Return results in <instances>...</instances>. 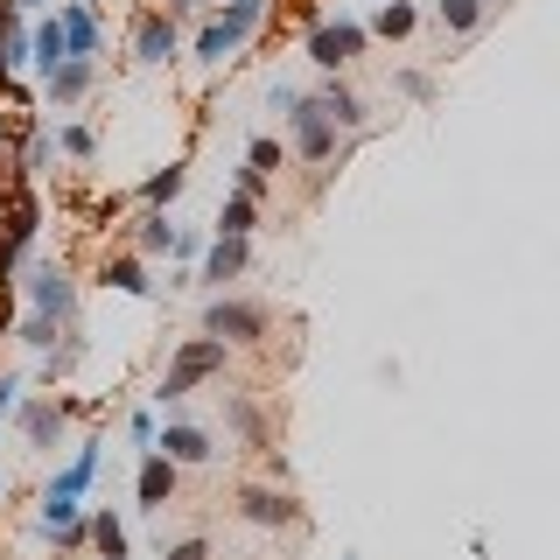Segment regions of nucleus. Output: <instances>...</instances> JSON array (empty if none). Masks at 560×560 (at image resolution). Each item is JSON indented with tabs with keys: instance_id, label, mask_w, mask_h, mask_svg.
<instances>
[{
	"instance_id": "nucleus-32",
	"label": "nucleus",
	"mask_w": 560,
	"mask_h": 560,
	"mask_svg": "<svg viewBox=\"0 0 560 560\" xmlns=\"http://www.w3.org/2000/svg\"><path fill=\"white\" fill-rule=\"evenodd\" d=\"M14 407H22V378H0V420H8Z\"/></svg>"
},
{
	"instance_id": "nucleus-35",
	"label": "nucleus",
	"mask_w": 560,
	"mask_h": 560,
	"mask_svg": "<svg viewBox=\"0 0 560 560\" xmlns=\"http://www.w3.org/2000/svg\"><path fill=\"white\" fill-rule=\"evenodd\" d=\"M189 8H197V0H168V14H189Z\"/></svg>"
},
{
	"instance_id": "nucleus-34",
	"label": "nucleus",
	"mask_w": 560,
	"mask_h": 560,
	"mask_svg": "<svg viewBox=\"0 0 560 560\" xmlns=\"http://www.w3.org/2000/svg\"><path fill=\"white\" fill-rule=\"evenodd\" d=\"M43 162H49V140H43V133H35V140H28V148H22V168H43Z\"/></svg>"
},
{
	"instance_id": "nucleus-3",
	"label": "nucleus",
	"mask_w": 560,
	"mask_h": 560,
	"mask_svg": "<svg viewBox=\"0 0 560 560\" xmlns=\"http://www.w3.org/2000/svg\"><path fill=\"white\" fill-rule=\"evenodd\" d=\"M210 372H224V343H218V337L183 343V350H175V364L162 372V407H175L183 393H197V385H203Z\"/></svg>"
},
{
	"instance_id": "nucleus-10",
	"label": "nucleus",
	"mask_w": 560,
	"mask_h": 560,
	"mask_svg": "<svg viewBox=\"0 0 560 560\" xmlns=\"http://www.w3.org/2000/svg\"><path fill=\"white\" fill-rule=\"evenodd\" d=\"M57 28H63L70 57H98V14H92V0H70V8L57 14Z\"/></svg>"
},
{
	"instance_id": "nucleus-12",
	"label": "nucleus",
	"mask_w": 560,
	"mask_h": 560,
	"mask_svg": "<svg viewBox=\"0 0 560 560\" xmlns=\"http://www.w3.org/2000/svg\"><path fill=\"white\" fill-rule=\"evenodd\" d=\"M70 413H78V399H35V407H22V434L43 448V442H57V428Z\"/></svg>"
},
{
	"instance_id": "nucleus-11",
	"label": "nucleus",
	"mask_w": 560,
	"mask_h": 560,
	"mask_svg": "<svg viewBox=\"0 0 560 560\" xmlns=\"http://www.w3.org/2000/svg\"><path fill=\"white\" fill-rule=\"evenodd\" d=\"M133 57L140 63H168L175 57V22L168 14H140L133 22Z\"/></svg>"
},
{
	"instance_id": "nucleus-16",
	"label": "nucleus",
	"mask_w": 560,
	"mask_h": 560,
	"mask_svg": "<svg viewBox=\"0 0 560 560\" xmlns=\"http://www.w3.org/2000/svg\"><path fill=\"white\" fill-rule=\"evenodd\" d=\"M133 490H140V504H168V498H175V463L148 448V463H140V483H133Z\"/></svg>"
},
{
	"instance_id": "nucleus-23",
	"label": "nucleus",
	"mask_w": 560,
	"mask_h": 560,
	"mask_svg": "<svg viewBox=\"0 0 560 560\" xmlns=\"http://www.w3.org/2000/svg\"><path fill=\"white\" fill-rule=\"evenodd\" d=\"M175 245V224L162 218V210H154V218H140V253H168Z\"/></svg>"
},
{
	"instance_id": "nucleus-7",
	"label": "nucleus",
	"mask_w": 560,
	"mask_h": 560,
	"mask_svg": "<svg viewBox=\"0 0 560 560\" xmlns=\"http://www.w3.org/2000/svg\"><path fill=\"white\" fill-rule=\"evenodd\" d=\"M308 57L323 70H343L350 57H364V28L358 22H315L308 28Z\"/></svg>"
},
{
	"instance_id": "nucleus-1",
	"label": "nucleus",
	"mask_w": 560,
	"mask_h": 560,
	"mask_svg": "<svg viewBox=\"0 0 560 560\" xmlns=\"http://www.w3.org/2000/svg\"><path fill=\"white\" fill-rule=\"evenodd\" d=\"M92 477H98V442H84V448H78V463L57 469V477L43 483V512H35V525H43L49 539H57L63 525H78V518H84V512H78V498L92 490Z\"/></svg>"
},
{
	"instance_id": "nucleus-9",
	"label": "nucleus",
	"mask_w": 560,
	"mask_h": 560,
	"mask_svg": "<svg viewBox=\"0 0 560 560\" xmlns=\"http://www.w3.org/2000/svg\"><path fill=\"white\" fill-rule=\"evenodd\" d=\"M154 455H168L175 469H197V463H210V434L189 428V420H168V428L154 434Z\"/></svg>"
},
{
	"instance_id": "nucleus-36",
	"label": "nucleus",
	"mask_w": 560,
	"mask_h": 560,
	"mask_svg": "<svg viewBox=\"0 0 560 560\" xmlns=\"http://www.w3.org/2000/svg\"><path fill=\"white\" fill-rule=\"evenodd\" d=\"M14 8H43V0H14Z\"/></svg>"
},
{
	"instance_id": "nucleus-22",
	"label": "nucleus",
	"mask_w": 560,
	"mask_h": 560,
	"mask_svg": "<svg viewBox=\"0 0 560 560\" xmlns=\"http://www.w3.org/2000/svg\"><path fill=\"white\" fill-rule=\"evenodd\" d=\"M253 218H259L253 197H232V203L218 210V238H253Z\"/></svg>"
},
{
	"instance_id": "nucleus-33",
	"label": "nucleus",
	"mask_w": 560,
	"mask_h": 560,
	"mask_svg": "<svg viewBox=\"0 0 560 560\" xmlns=\"http://www.w3.org/2000/svg\"><path fill=\"white\" fill-rule=\"evenodd\" d=\"M294 105H302V92H294V84H273V113H280V119H288V113H294Z\"/></svg>"
},
{
	"instance_id": "nucleus-6",
	"label": "nucleus",
	"mask_w": 560,
	"mask_h": 560,
	"mask_svg": "<svg viewBox=\"0 0 560 560\" xmlns=\"http://www.w3.org/2000/svg\"><path fill=\"white\" fill-rule=\"evenodd\" d=\"M288 127H294V154H302V162H329V154H337V127H329V113L315 98L294 105Z\"/></svg>"
},
{
	"instance_id": "nucleus-25",
	"label": "nucleus",
	"mask_w": 560,
	"mask_h": 560,
	"mask_svg": "<svg viewBox=\"0 0 560 560\" xmlns=\"http://www.w3.org/2000/svg\"><path fill=\"white\" fill-rule=\"evenodd\" d=\"M483 22V0H442V28H477Z\"/></svg>"
},
{
	"instance_id": "nucleus-14",
	"label": "nucleus",
	"mask_w": 560,
	"mask_h": 560,
	"mask_svg": "<svg viewBox=\"0 0 560 560\" xmlns=\"http://www.w3.org/2000/svg\"><path fill=\"white\" fill-rule=\"evenodd\" d=\"M315 105L329 113V127H343V133H364V105H358V92H350V84H337V78H329L323 92H315Z\"/></svg>"
},
{
	"instance_id": "nucleus-18",
	"label": "nucleus",
	"mask_w": 560,
	"mask_h": 560,
	"mask_svg": "<svg viewBox=\"0 0 560 560\" xmlns=\"http://www.w3.org/2000/svg\"><path fill=\"white\" fill-rule=\"evenodd\" d=\"M105 288H119V294H154V280H148V267L140 259H105Z\"/></svg>"
},
{
	"instance_id": "nucleus-39",
	"label": "nucleus",
	"mask_w": 560,
	"mask_h": 560,
	"mask_svg": "<svg viewBox=\"0 0 560 560\" xmlns=\"http://www.w3.org/2000/svg\"><path fill=\"white\" fill-rule=\"evenodd\" d=\"M483 8H490V0H483Z\"/></svg>"
},
{
	"instance_id": "nucleus-5",
	"label": "nucleus",
	"mask_w": 560,
	"mask_h": 560,
	"mask_svg": "<svg viewBox=\"0 0 560 560\" xmlns=\"http://www.w3.org/2000/svg\"><path fill=\"white\" fill-rule=\"evenodd\" d=\"M28 294H35V315L57 323V329L78 315V280H70V267H35L28 273Z\"/></svg>"
},
{
	"instance_id": "nucleus-24",
	"label": "nucleus",
	"mask_w": 560,
	"mask_h": 560,
	"mask_svg": "<svg viewBox=\"0 0 560 560\" xmlns=\"http://www.w3.org/2000/svg\"><path fill=\"white\" fill-rule=\"evenodd\" d=\"M378 35H385V43H393V35H413V8H407V0H385V8H378Z\"/></svg>"
},
{
	"instance_id": "nucleus-28",
	"label": "nucleus",
	"mask_w": 560,
	"mask_h": 560,
	"mask_svg": "<svg viewBox=\"0 0 560 560\" xmlns=\"http://www.w3.org/2000/svg\"><path fill=\"white\" fill-rule=\"evenodd\" d=\"M273 162H280V148H273V140H253V148H245V168L273 175Z\"/></svg>"
},
{
	"instance_id": "nucleus-2",
	"label": "nucleus",
	"mask_w": 560,
	"mask_h": 560,
	"mask_svg": "<svg viewBox=\"0 0 560 560\" xmlns=\"http://www.w3.org/2000/svg\"><path fill=\"white\" fill-rule=\"evenodd\" d=\"M259 22H267V0H224V14L197 35V57H203V63H224V57H232V49H238Z\"/></svg>"
},
{
	"instance_id": "nucleus-13",
	"label": "nucleus",
	"mask_w": 560,
	"mask_h": 560,
	"mask_svg": "<svg viewBox=\"0 0 560 560\" xmlns=\"http://www.w3.org/2000/svg\"><path fill=\"white\" fill-rule=\"evenodd\" d=\"M92 78H98L92 57H63L57 70H49V98H57V105H78L84 92H92Z\"/></svg>"
},
{
	"instance_id": "nucleus-21",
	"label": "nucleus",
	"mask_w": 560,
	"mask_h": 560,
	"mask_svg": "<svg viewBox=\"0 0 560 560\" xmlns=\"http://www.w3.org/2000/svg\"><path fill=\"white\" fill-rule=\"evenodd\" d=\"M224 420H232V428L245 434V442H267V428H259V407H253V399H245V393H232V399H224Z\"/></svg>"
},
{
	"instance_id": "nucleus-37",
	"label": "nucleus",
	"mask_w": 560,
	"mask_h": 560,
	"mask_svg": "<svg viewBox=\"0 0 560 560\" xmlns=\"http://www.w3.org/2000/svg\"><path fill=\"white\" fill-rule=\"evenodd\" d=\"M0 498H8V483H0Z\"/></svg>"
},
{
	"instance_id": "nucleus-19",
	"label": "nucleus",
	"mask_w": 560,
	"mask_h": 560,
	"mask_svg": "<svg viewBox=\"0 0 560 560\" xmlns=\"http://www.w3.org/2000/svg\"><path fill=\"white\" fill-rule=\"evenodd\" d=\"M183 183H189V168H183V162H168L162 175H148L140 203H148V210H162V203H175V197H183Z\"/></svg>"
},
{
	"instance_id": "nucleus-4",
	"label": "nucleus",
	"mask_w": 560,
	"mask_h": 560,
	"mask_svg": "<svg viewBox=\"0 0 560 560\" xmlns=\"http://www.w3.org/2000/svg\"><path fill=\"white\" fill-rule=\"evenodd\" d=\"M203 329H210L224 350H232V343H259V337L273 329V315L259 308V302H232V294H218V302L203 308Z\"/></svg>"
},
{
	"instance_id": "nucleus-31",
	"label": "nucleus",
	"mask_w": 560,
	"mask_h": 560,
	"mask_svg": "<svg viewBox=\"0 0 560 560\" xmlns=\"http://www.w3.org/2000/svg\"><path fill=\"white\" fill-rule=\"evenodd\" d=\"M127 434H133L140 448H154V413H133V420H127Z\"/></svg>"
},
{
	"instance_id": "nucleus-27",
	"label": "nucleus",
	"mask_w": 560,
	"mask_h": 560,
	"mask_svg": "<svg viewBox=\"0 0 560 560\" xmlns=\"http://www.w3.org/2000/svg\"><path fill=\"white\" fill-rule=\"evenodd\" d=\"M22 343H28V350H49V343H57V323H43V315H28V323H22Z\"/></svg>"
},
{
	"instance_id": "nucleus-15",
	"label": "nucleus",
	"mask_w": 560,
	"mask_h": 560,
	"mask_svg": "<svg viewBox=\"0 0 560 560\" xmlns=\"http://www.w3.org/2000/svg\"><path fill=\"white\" fill-rule=\"evenodd\" d=\"M245 259H253V253H245V238H210L203 245V280H218V288H224V280L245 273Z\"/></svg>"
},
{
	"instance_id": "nucleus-30",
	"label": "nucleus",
	"mask_w": 560,
	"mask_h": 560,
	"mask_svg": "<svg viewBox=\"0 0 560 560\" xmlns=\"http://www.w3.org/2000/svg\"><path fill=\"white\" fill-rule=\"evenodd\" d=\"M162 560H210V539H183V547H168Z\"/></svg>"
},
{
	"instance_id": "nucleus-8",
	"label": "nucleus",
	"mask_w": 560,
	"mask_h": 560,
	"mask_svg": "<svg viewBox=\"0 0 560 560\" xmlns=\"http://www.w3.org/2000/svg\"><path fill=\"white\" fill-rule=\"evenodd\" d=\"M238 518H253V525H302V504H294L288 490L253 483V490H238Z\"/></svg>"
},
{
	"instance_id": "nucleus-38",
	"label": "nucleus",
	"mask_w": 560,
	"mask_h": 560,
	"mask_svg": "<svg viewBox=\"0 0 560 560\" xmlns=\"http://www.w3.org/2000/svg\"><path fill=\"white\" fill-rule=\"evenodd\" d=\"M0 133H8V119H0Z\"/></svg>"
},
{
	"instance_id": "nucleus-20",
	"label": "nucleus",
	"mask_w": 560,
	"mask_h": 560,
	"mask_svg": "<svg viewBox=\"0 0 560 560\" xmlns=\"http://www.w3.org/2000/svg\"><path fill=\"white\" fill-rule=\"evenodd\" d=\"M84 525H92V539H98V560H127V525L113 512H92Z\"/></svg>"
},
{
	"instance_id": "nucleus-26",
	"label": "nucleus",
	"mask_w": 560,
	"mask_h": 560,
	"mask_svg": "<svg viewBox=\"0 0 560 560\" xmlns=\"http://www.w3.org/2000/svg\"><path fill=\"white\" fill-rule=\"evenodd\" d=\"M57 140H63V154H78V162H92V148H98V133H92V127H63Z\"/></svg>"
},
{
	"instance_id": "nucleus-17",
	"label": "nucleus",
	"mask_w": 560,
	"mask_h": 560,
	"mask_svg": "<svg viewBox=\"0 0 560 560\" xmlns=\"http://www.w3.org/2000/svg\"><path fill=\"white\" fill-rule=\"evenodd\" d=\"M63 57H70V49H63V28H57V22H35V35H28V63H43V78H49Z\"/></svg>"
},
{
	"instance_id": "nucleus-29",
	"label": "nucleus",
	"mask_w": 560,
	"mask_h": 560,
	"mask_svg": "<svg viewBox=\"0 0 560 560\" xmlns=\"http://www.w3.org/2000/svg\"><path fill=\"white\" fill-rule=\"evenodd\" d=\"M399 92H407V98H434V78H428V70H407V78H399Z\"/></svg>"
}]
</instances>
